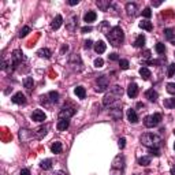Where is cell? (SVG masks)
Returning a JSON list of instances; mask_svg holds the SVG:
<instances>
[{"instance_id": "cell-51", "label": "cell", "mask_w": 175, "mask_h": 175, "mask_svg": "<svg viewBox=\"0 0 175 175\" xmlns=\"http://www.w3.org/2000/svg\"><path fill=\"white\" fill-rule=\"evenodd\" d=\"M53 175H67L65 173V171H55V173H53Z\"/></svg>"}, {"instance_id": "cell-31", "label": "cell", "mask_w": 175, "mask_h": 175, "mask_svg": "<svg viewBox=\"0 0 175 175\" xmlns=\"http://www.w3.org/2000/svg\"><path fill=\"white\" fill-rule=\"evenodd\" d=\"M40 167L43 168V170H51V168H52V160H51V159L43 160L40 163Z\"/></svg>"}, {"instance_id": "cell-16", "label": "cell", "mask_w": 175, "mask_h": 175, "mask_svg": "<svg viewBox=\"0 0 175 175\" xmlns=\"http://www.w3.org/2000/svg\"><path fill=\"white\" fill-rule=\"evenodd\" d=\"M62 23H63V17L62 15H56V17L53 18L52 23H51V27H52L53 30H58L59 27L62 26Z\"/></svg>"}, {"instance_id": "cell-53", "label": "cell", "mask_w": 175, "mask_h": 175, "mask_svg": "<svg viewBox=\"0 0 175 175\" xmlns=\"http://www.w3.org/2000/svg\"><path fill=\"white\" fill-rule=\"evenodd\" d=\"M67 51H69V47H67V45H63V47H62V53L67 52Z\"/></svg>"}, {"instance_id": "cell-3", "label": "cell", "mask_w": 175, "mask_h": 175, "mask_svg": "<svg viewBox=\"0 0 175 175\" xmlns=\"http://www.w3.org/2000/svg\"><path fill=\"white\" fill-rule=\"evenodd\" d=\"M141 144L151 148H159L161 145V138L160 135L153 134V133H145L141 135Z\"/></svg>"}, {"instance_id": "cell-7", "label": "cell", "mask_w": 175, "mask_h": 175, "mask_svg": "<svg viewBox=\"0 0 175 175\" xmlns=\"http://www.w3.org/2000/svg\"><path fill=\"white\" fill-rule=\"evenodd\" d=\"M75 114V110L73 107H63L59 112V119H70Z\"/></svg>"}, {"instance_id": "cell-20", "label": "cell", "mask_w": 175, "mask_h": 175, "mask_svg": "<svg viewBox=\"0 0 175 175\" xmlns=\"http://www.w3.org/2000/svg\"><path fill=\"white\" fill-rule=\"evenodd\" d=\"M96 18H97L96 12H94V11H88L86 14H85V17H84V21L86 22V23H90V22L96 21Z\"/></svg>"}, {"instance_id": "cell-57", "label": "cell", "mask_w": 175, "mask_h": 175, "mask_svg": "<svg viewBox=\"0 0 175 175\" xmlns=\"http://www.w3.org/2000/svg\"><path fill=\"white\" fill-rule=\"evenodd\" d=\"M171 43H173V45H175V36L173 37V40H171Z\"/></svg>"}, {"instance_id": "cell-38", "label": "cell", "mask_w": 175, "mask_h": 175, "mask_svg": "<svg viewBox=\"0 0 175 175\" xmlns=\"http://www.w3.org/2000/svg\"><path fill=\"white\" fill-rule=\"evenodd\" d=\"M119 67L122 69V70H127V69H129V60L120 59V60H119Z\"/></svg>"}, {"instance_id": "cell-39", "label": "cell", "mask_w": 175, "mask_h": 175, "mask_svg": "<svg viewBox=\"0 0 175 175\" xmlns=\"http://www.w3.org/2000/svg\"><path fill=\"white\" fill-rule=\"evenodd\" d=\"M167 92L170 94H174V96H175V84H173V82L167 84Z\"/></svg>"}, {"instance_id": "cell-44", "label": "cell", "mask_w": 175, "mask_h": 175, "mask_svg": "<svg viewBox=\"0 0 175 175\" xmlns=\"http://www.w3.org/2000/svg\"><path fill=\"white\" fill-rule=\"evenodd\" d=\"M118 145H119L120 149H123L126 146V138H119V141H118Z\"/></svg>"}, {"instance_id": "cell-28", "label": "cell", "mask_w": 175, "mask_h": 175, "mask_svg": "<svg viewBox=\"0 0 175 175\" xmlns=\"http://www.w3.org/2000/svg\"><path fill=\"white\" fill-rule=\"evenodd\" d=\"M74 93L77 94V97H79V98H85V97H86V90H85L84 86H77L74 89Z\"/></svg>"}, {"instance_id": "cell-24", "label": "cell", "mask_w": 175, "mask_h": 175, "mask_svg": "<svg viewBox=\"0 0 175 175\" xmlns=\"http://www.w3.org/2000/svg\"><path fill=\"white\" fill-rule=\"evenodd\" d=\"M23 86H25V89H26L27 92H31V89H33V86H34L33 78H30V77L25 78V79H23Z\"/></svg>"}, {"instance_id": "cell-1", "label": "cell", "mask_w": 175, "mask_h": 175, "mask_svg": "<svg viewBox=\"0 0 175 175\" xmlns=\"http://www.w3.org/2000/svg\"><path fill=\"white\" fill-rule=\"evenodd\" d=\"M123 94V89L120 86H118V85H115V86H112L110 89V92L104 96L103 98V104L104 106H112V104H115L118 100H119L120 97H122Z\"/></svg>"}, {"instance_id": "cell-21", "label": "cell", "mask_w": 175, "mask_h": 175, "mask_svg": "<svg viewBox=\"0 0 175 175\" xmlns=\"http://www.w3.org/2000/svg\"><path fill=\"white\" fill-rule=\"evenodd\" d=\"M107 49V45L104 41H97L96 44H94V51H96L97 53H104Z\"/></svg>"}, {"instance_id": "cell-18", "label": "cell", "mask_w": 175, "mask_h": 175, "mask_svg": "<svg viewBox=\"0 0 175 175\" xmlns=\"http://www.w3.org/2000/svg\"><path fill=\"white\" fill-rule=\"evenodd\" d=\"M127 119H129L130 123H137L138 122V116H137V112L133 108H130V110H127Z\"/></svg>"}, {"instance_id": "cell-34", "label": "cell", "mask_w": 175, "mask_h": 175, "mask_svg": "<svg viewBox=\"0 0 175 175\" xmlns=\"http://www.w3.org/2000/svg\"><path fill=\"white\" fill-rule=\"evenodd\" d=\"M175 36V33H174V29H171V27H168V29H164V37L167 40H173V37Z\"/></svg>"}, {"instance_id": "cell-50", "label": "cell", "mask_w": 175, "mask_h": 175, "mask_svg": "<svg viewBox=\"0 0 175 175\" xmlns=\"http://www.w3.org/2000/svg\"><path fill=\"white\" fill-rule=\"evenodd\" d=\"M78 3H79V0H70L69 4L70 6H75V4H78Z\"/></svg>"}, {"instance_id": "cell-46", "label": "cell", "mask_w": 175, "mask_h": 175, "mask_svg": "<svg viewBox=\"0 0 175 175\" xmlns=\"http://www.w3.org/2000/svg\"><path fill=\"white\" fill-rule=\"evenodd\" d=\"M108 58H110V60H112V62H115V60H120L119 56H118V53H111Z\"/></svg>"}, {"instance_id": "cell-56", "label": "cell", "mask_w": 175, "mask_h": 175, "mask_svg": "<svg viewBox=\"0 0 175 175\" xmlns=\"http://www.w3.org/2000/svg\"><path fill=\"white\" fill-rule=\"evenodd\" d=\"M137 107H138V108H144V104H142V103H138V104H137Z\"/></svg>"}, {"instance_id": "cell-14", "label": "cell", "mask_w": 175, "mask_h": 175, "mask_svg": "<svg viewBox=\"0 0 175 175\" xmlns=\"http://www.w3.org/2000/svg\"><path fill=\"white\" fill-rule=\"evenodd\" d=\"M145 97L148 98L149 101H152V103H156L157 98H159V94H157V92H156L155 89H148V90L145 92Z\"/></svg>"}, {"instance_id": "cell-12", "label": "cell", "mask_w": 175, "mask_h": 175, "mask_svg": "<svg viewBox=\"0 0 175 175\" xmlns=\"http://www.w3.org/2000/svg\"><path fill=\"white\" fill-rule=\"evenodd\" d=\"M127 96L130 98H134L138 96V86H137V84L131 82V84L129 85V88H127Z\"/></svg>"}, {"instance_id": "cell-11", "label": "cell", "mask_w": 175, "mask_h": 175, "mask_svg": "<svg viewBox=\"0 0 175 175\" xmlns=\"http://www.w3.org/2000/svg\"><path fill=\"white\" fill-rule=\"evenodd\" d=\"M11 101L14 104H25L26 103V96H25L22 92H18V93H15L14 96L11 97Z\"/></svg>"}, {"instance_id": "cell-48", "label": "cell", "mask_w": 175, "mask_h": 175, "mask_svg": "<svg viewBox=\"0 0 175 175\" xmlns=\"http://www.w3.org/2000/svg\"><path fill=\"white\" fill-rule=\"evenodd\" d=\"M81 31H82V33H89V31H92V27L90 26H84L81 29Z\"/></svg>"}, {"instance_id": "cell-15", "label": "cell", "mask_w": 175, "mask_h": 175, "mask_svg": "<svg viewBox=\"0 0 175 175\" xmlns=\"http://www.w3.org/2000/svg\"><path fill=\"white\" fill-rule=\"evenodd\" d=\"M96 4H97V7L100 8L101 11H108V10H110V7L112 6L110 0H97Z\"/></svg>"}, {"instance_id": "cell-6", "label": "cell", "mask_w": 175, "mask_h": 175, "mask_svg": "<svg viewBox=\"0 0 175 175\" xmlns=\"http://www.w3.org/2000/svg\"><path fill=\"white\" fill-rule=\"evenodd\" d=\"M108 86H110V79H108L106 75H101V77L97 78L96 81V89L94 90L97 92V93H103V92H106Z\"/></svg>"}, {"instance_id": "cell-42", "label": "cell", "mask_w": 175, "mask_h": 175, "mask_svg": "<svg viewBox=\"0 0 175 175\" xmlns=\"http://www.w3.org/2000/svg\"><path fill=\"white\" fill-rule=\"evenodd\" d=\"M149 153H151V156L159 157V156H160V151H159V148H151L149 149Z\"/></svg>"}, {"instance_id": "cell-25", "label": "cell", "mask_w": 175, "mask_h": 175, "mask_svg": "<svg viewBox=\"0 0 175 175\" xmlns=\"http://www.w3.org/2000/svg\"><path fill=\"white\" fill-rule=\"evenodd\" d=\"M144 45H145V36L144 34H140L134 41V47L135 48H142Z\"/></svg>"}, {"instance_id": "cell-47", "label": "cell", "mask_w": 175, "mask_h": 175, "mask_svg": "<svg viewBox=\"0 0 175 175\" xmlns=\"http://www.w3.org/2000/svg\"><path fill=\"white\" fill-rule=\"evenodd\" d=\"M92 45H93V41H92V40H86V41H85V45H84V47H85L86 49H89Z\"/></svg>"}, {"instance_id": "cell-17", "label": "cell", "mask_w": 175, "mask_h": 175, "mask_svg": "<svg viewBox=\"0 0 175 175\" xmlns=\"http://www.w3.org/2000/svg\"><path fill=\"white\" fill-rule=\"evenodd\" d=\"M126 12L130 17H134L137 14V4L135 3H127L126 4Z\"/></svg>"}, {"instance_id": "cell-59", "label": "cell", "mask_w": 175, "mask_h": 175, "mask_svg": "<svg viewBox=\"0 0 175 175\" xmlns=\"http://www.w3.org/2000/svg\"><path fill=\"white\" fill-rule=\"evenodd\" d=\"M174 134H175V130H174Z\"/></svg>"}, {"instance_id": "cell-36", "label": "cell", "mask_w": 175, "mask_h": 175, "mask_svg": "<svg viewBox=\"0 0 175 175\" xmlns=\"http://www.w3.org/2000/svg\"><path fill=\"white\" fill-rule=\"evenodd\" d=\"M155 49H156V52H157L159 55H163V53L165 52V47H164L163 43H157V44H156Z\"/></svg>"}, {"instance_id": "cell-43", "label": "cell", "mask_w": 175, "mask_h": 175, "mask_svg": "<svg viewBox=\"0 0 175 175\" xmlns=\"http://www.w3.org/2000/svg\"><path fill=\"white\" fill-rule=\"evenodd\" d=\"M142 15H144L145 18H151V17H152V11H151V8H149V7L144 8V10H142Z\"/></svg>"}, {"instance_id": "cell-26", "label": "cell", "mask_w": 175, "mask_h": 175, "mask_svg": "<svg viewBox=\"0 0 175 175\" xmlns=\"http://www.w3.org/2000/svg\"><path fill=\"white\" fill-rule=\"evenodd\" d=\"M138 25H140L141 29H144L146 31H152V29H153V25H152V22H149V21H141Z\"/></svg>"}, {"instance_id": "cell-49", "label": "cell", "mask_w": 175, "mask_h": 175, "mask_svg": "<svg viewBox=\"0 0 175 175\" xmlns=\"http://www.w3.org/2000/svg\"><path fill=\"white\" fill-rule=\"evenodd\" d=\"M19 175H30V171L27 170V168H23V170H21Z\"/></svg>"}, {"instance_id": "cell-32", "label": "cell", "mask_w": 175, "mask_h": 175, "mask_svg": "<svg viewBox=\"0 0 175 175\" xmlns=\"http://www.w3.org/2000/svg\"><path fill=\"white\" fill-rule=\"evenodd\" d=\"M138 164L146 167V165L151 164V157H149V156H142V157H140V159H138Z\"/></svg>"}, {"instance_id": "cell-29", "label": "cell", "mask_w": 175, "mask_h": 175, "mask_svg": "<svg viewBox=\"0 0 175 175\" xmlns=\"http://www.w3.org/2000/svg\"><path fill=\"white\" fill-rule=\"evenodd\" d=\"M48 98H49V103H58L59 101V93L58 92H55V90H52V92H49L48 93Z\"/></svg>"}, {"instance_id": "cell-58", "label": "cell", "mask_w": 175, "mask_h": 175, "mask_svg": "<svg viewBox=\"0 0 175 175\" xmlns=\"http://www.w3.org/2000/svg\"><path fill=\"white\" fill-rule=\"evenodd\" d=\"M174 149H175V144H174Z\"/></svg>"}, {"instance_id": "cell-9", "label": "cell", "mask_w": 175, "mask_h": 175, "mask_svg": "<svg viewBox=\"0 0 175 175\" xmlns=\"http://www.w3.org/2000/svg\"><path fill=\"white\" fill-rule=\"evenodd\" d=\"M125 156L123 155H118L115 159H114V161H112V168H115V170H122L123 171V168H125Z\"/></svg>"}, {"instance_id": "cell-41", "label": "cell", "mask_w": 175, "mask_h": 175, "mask_svg": "<svg viewBox=\"0 0 175 175\" xmlns=\"http://www.w3.org/2000/svg\"><path fill=\"white\" fill-rule=\"evenodd\" d=\"M167 74H168V77H170V78L174 77V74H175V63L168 66V73H167Z\"/></svg>"}, {"instance_id": "cell-19", "label": "cell", "mask_w": 175, "mask_h": 175, "mask_svg": "<svg viewBox=\"0 0 175 175\" xmlns=\"http://www.w3.org/2000/svg\"><path fill=\"white\" fill-rule=\"evenodd\" d=\"M70 126V120L69 119H59L58 120V125H56V127H58L59 131H65L66 129Z\"/></svg>"}, {"instance_id": "cell-4", "label": "cell", "mask_w": 175, "mask_h": 175, "mask_svg": "<svg viewBox=\"0 0 175 175\" xmlns=\"http://www.w3.org/2000/svg\"><path fill=\"white\" fill-rule=\"evenodd\" d=\"M160 122H161V115L160 114H153V115H148V116H145V119H144V125L145 127H148V129H152V127H156V126H159L160 125Z\"/></svg>"}, {"instance_id": "cell-10", "label": "cell", "mask_w": 175, "mask_h": 175, "mask_svg": "<svg viewBox=\"0 0 175 175\" xmlns=\"http://www.w3.org/2000/svg\"><path fill=\"white\" fill-rule=\"evenodd\" d=\"M31 119L36 120V122H44V120L47 119V115L44 114V111L36 110V111H33V114H31Z\"/></svg>"}, {"instance_id": "cell-23", "label": "cell", "mask_w": 175, "mask_h": 175, "mask_svg": "<svg viewBox=\"0 0 175 175\" xmlns=\"http://www.w3.org/2000/svg\"><path fill=\"white\" fill-rule=\"evenodd\" d=\"M37 55H39L40 58L49 59V58H51V55H52V52H51V49H48V48H41V49H39Z\"/></svg>"}, {"instance_id": "cell-35", "label": "cell", "mask_w": 175, "mask_h": 175, "mask_svg": "<svg viewBox=\"0 0 175 175\" xmlns=\"http://www.w3.org/2000/svg\"><path fill=\"white\" fill-rule=\"evenodd\" d=\"M34 134H36L37 138H43V137L47 134V127H40V129H37L36 131H34Z\"/></svg>"}, {"instance_id": "cell-45", "label": "cell", "mask_w": 175, "mask_h": 175, "mask_svg": "<svg viewBox=\"0 0 175 175\" xmlns=\"http://www.w3.org/2000/svg\"><path fill=\"white\" fill-rule=\"evenodd\" d=\"M110 175H122V170H115V168H111Z\"/></svg>"}, {"instance_id": "cell-5", "label": "cell", "mask_w": 175, "mask_h": 175, "mask_svg": "<svg viewBox=\"0 0 175 175\" xmlns=\"http://www.w3.org/2000/svg\"><path fill=\"white\" fill-rule=\"evenodd\" d=\"M69 66L71 67L74 71H77V73H79V71H82V59H81V56L78 55V53H73L71 56H70V60H69Z\"/></svg>"}, {"instance_id": "cell-54", "label": "cell", "mask_w": 175, "mask_h": 175, "mask_svg": "<svg viewBox=\"0 0 175 175\" xmlns=\"http://www.w3.org/2000/svg\"><path fill=\"white\" fill-rule=\"evenodd\" d=\"M170 173H171V175H175V164L171 167V170H170Z\"/></svg>"}, {"instance_id": "cell-33", "label": "cell", "mask_w": 175, "mask_h": 175, "mask_svg": "<svg viewBox=\"0 0 175 175\" xmlns=\"http://www.w3.org/2000/svg\"><path fill=\"white\" fill-rule=\"evenodd\" d=\"M163 106L165 108H175V97H171V98H165Z\"/></svg>"}, {"instance_id": "cell-8", "label": "cell", "mask_w": 175, "mask_h": 175, "mask_svg": "<svg viewBox=\"0 0 175 175\" xmlns=\"http://www.w3.org/2000/svg\"><path fill=\"white\" fill-rule=\"evenodd\" d=\"M11 62H12V66H14V69L17 67L18 65L23 60V53H22V51L21 49H15L14 52H12V55H11Z\"/></svg>"}, {"instance_id": "cell-27", "label": "cell", "mask_w": 175, "mask_h": 175, "mask_svg": "<svg viewBox=\"0 0 175 175\" xmlns=\"http://www.w3.org/2000/svg\"><path fill=\"white\" fill-rule=\"evenodd\" d=\"M62 149H63V146H62V142H59V141H56V142H53L52 146H51V151H52V153H55V155H58L62 152Z\"/></svg>"}, {"instance_id": "cell-13", "label": "cell", "mask_w": 175, "mask_h": 175, "mask_svg": "<svg viewBox=\"0 0 175 175\" xmlns=\"http://www.w3.org/2000/svg\"><path fill=\"white\" fill-rule=\"evenodd\" d=\"M110 116L112 118V119L115 120H120L122 119V110H120V107H114L110 110Z\"/></svg>"}, {"instance_id": "cell-30", "label": "cell", "mask_w": 175, "mask_h": 175, "mask_svg": "<svg viewBox=\"0 0 175 175\" xmlns=\"http://www.w3.org/2000/svg\"><path fill=\"white\" fill-rule=\"evenodd\" d=\"M140 75H141L144 79H149L151 78V70L148 67H141L140 69Z\"/></svg>"}, {"instance_id": "cell-2", "label": "cell", "mask_w": 175, "mask_h": 175, "mask_svg": "<svg viewBox=\"0 0 175 175\" xmlns=\"http://www.w3.org/2000/svg\"><path fill=\"white\" fill-rule=\"evenodd\" d=\"M107 39H108V41H110L111 45L119 47L120 44L123 43V40H125V33H123V30L120 29L119 26H115V27H112V29L108 31Z\"/></svg>"}, {"instance_id": "cell-37", "label": "cell", "mask_w": 175, "mask_h": 175, "mask_svg": "<svg viewBox=\"0 0 175 175\" xmlns=\"http://www.w3.org/2000/svg\"><path fill=\"white\" fill-rule=\"evenodd\" d=\"M29 33H30V27L29 26H23L21 29V31H19V37H21V39H23V37H26Z\"/></svg>"}, {"instance_id": "cell-22", "label": "cell", "mask_w": 175, "mask_h": 175, "mask_svg": "<svg viewBox=\"0 0 175 175\" xmlns=\"http://www.w3.org/2000/svg\"><path fill=\"white\" fill-rule=\"evenodd\" d=\"M2 70L6 73H12L14 71V66H12V62L11 60H4L2 65Z\"/></svg>"}, {"instance_id": "cell-52", "label": "cell", "mask_w": 175, "mask_h": 175, "mask_svg": "<svg viewBox=\"0 0 175 175\" xmlns=\"http://www.w3.org/2000/svg\"><path fill=\"white\" fill-rule=\"evenodd\" d=\"M160 4H161V2H152V6H153V7H159Z\"/></svg>"}, {"instance_id": "cell-55", "label": "cell", "mask_w": 175, "mask_h": 175, "mask_svg": "<svg viewBox=\"0 0 175 175\" xmlns=\"http://www.w3.org/2000/svg\"><path fill=\"white\" fill-rule=\"evenodd\" d=\"M144 56H145V58H149V56H151V51H145Z\"/></svg>"}, {"instance_id": "cell-40", "label": "cell", "mask_w": 175, "mask_h": 175, "mask_svg": "<svg viewBox=\"0 0 175 175\" xmlns=\"http://www.w3.org/2000/svg\"><path fill=\"white\" fill-rule=\"evenodd\" d=\"M104 66V60L101 58H97L96 60H94V67L96 69H101Z\"/></svg>"}]
</instances>
